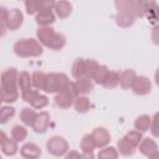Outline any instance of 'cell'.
Segmentation results:
<instances>
[{"label": "cell", "mask_w": 159, "mask_h": 159, "mask_svg": "<svg viewBox=\"0 0 159 159\" xmlns=\"http://www.w3.org/2000/svg\"><path fill=\"white\" fill-rule=\"evenodd\" d=\"M18 71L11 67L4 71L1 75V101L5 103H12L19 98L17 88Z\"/></svg>", "instance_id": "1"}, {"label": "cell", "mask_w": 159, "mask_h": 159, "mask_svg": "<svg viewBox=\"0 0 159 159\" xmlns=\"http://www.w3.org/2000/svg\"><path fill=\"white\" fill-rule=\"evenodd\" d=\"M37 37L42 44L53 50H60L66 44L65 35L50 26L39 27L37 30Z\"/></svg>", "instance_id": "2"}, {"label": "cell", "mask_w": 159, "mask_h": 159, "mask_svg": "<svg viewBox=\"0 0 159 159\" xmlns=\"http://www.w3.org/2000/svg\"><path fill=\"white\" fill-rule=\"evenodd\" d=\"M14 52L20 58L37 57L43 52L42 45L34 38H22L15 42Z\"/></svg>", "instance_id": "3"}, {"label": "cell", "mask_w": 159, "mask_h": 159, "mask_svg": "<svg viewBox=\"0 0 159 159\" xmlns=\"http://www.w3.org/2000/svg\"><path fill=\"white\" fill-rule=\"evenodd\" d=\"M69 81L68 76L63 73H47L42 91L50 94L58 93L65 88Z\"/></svg>", "instance_id": "4"}, {"label": "cell", "mask_w": 159, "mask_h": 159, "mask_svg": "<svg viewBox=\"0 0 159 159\" xmlns=\"http://www.w3.org/2000/svg\"><path fill=\"white\" fill-rule=\"evenodd\" d=\"M116 7L118 11H124L132 13L135 17H143L146 14L145 1H116Z\"/></svg>", "instance_id": "5"}, {"label": "cell", "mask_w": 159, "mask_h": 159, "mask_svg": "<svg viewBox=\"0 0 159 159\" xmlns=\"http://www.w3.org/2000/svg\"><path fill=\"white\" fill-rule=\"evenodd\" d=\"M69 148L68 142L62 137L55 135L49 139L47 143V149L50 154L55 157H61Z\"/></svg>", "instance_id": "6"}, {"label": "cell", "mask_w": 159, "mask_h": 159, "mask_svg": "<svg viewBox=\"0 0 159 159\" xmlns=\"http://www.w3.org/2000/svg\"><path fill=\"white\" fill-rule=\"evenodd\" d=\"M91 138L95 148H102L108 145L111 140L109 131L104 127H98L92 131Z\"/></svg>", "instance_id": "7"}, {"label": "cell", "mask_w": 159, "mask_h": 159, "mask_svg": "<svg viewBox=\"0 0 159 159\" xmlns=\"http://www.w3.org/2000/svg\"><path fill=\"white\" fill-rule=\"evenodd\" d=\"M152 84L150 80L144 76H137L131 88L135 94L145 96L149 94L152 90Z\"/></svg>", "instance_id": "8"}, {"label": "cell", "mask_w": 159, "mask_h": 159, "mask_svg": "<svg viewBox=\"0 0 159 159\" xmlns=\"http://www.w3.org/2000/svg\"><path fill=\"white\" fill-rule=\"evenodd\" d=\"M23 22L24 16L22 12L19 9L14 8L8 12L6 25L7 29L11 30H16L21 27Z\"/></svg>", "instance_id": "9"}, {"label": "cell", "mask_w": 159, "mask_h": 159, "mask_svg": "<svg viewBox=\"0 0 159 159\" xmlns=\"http://www.w3.org/2000/svg\"><path fill=\"white\" fill-rule=\"evenodd\" d=\"M1 150L6 156H12L15 155L18 150V145L16 141L12 138L7 137L6 134L1 130Z\"/></svg>", "instance_id": "10"}, {"label": "cell", "mask_w": 159, "mask_h": 159, "mask_svg": "<svg viewBox=\"0 0 159 159\" xmlns=\"http://www.w3.org/2000/svg\"><path fill=\"white\" fill-rule=\"evenodd\" d=\"M140 153L149 158H155V155H158V147L156 142L150 138L146 137L141 142L139 146Z\"/></svg>", "instance_id": "11"}, {"label": "cell", "mask_w": 159, "mask_h": 159, "mask_svg": "<svg viewBox=\"0 0 159 159\" xmlns=\"http://www.w3.org/2000/svg\"><path fill=\"white\" fill-rule=\"evenodd\" d=\"M50 118V115L47 111H42L37 113L35 121L32 126L34 131L39 134L44 133L48 127Z\"/></svg>", "instance_id": "12"}, {"label": "cell", "mask_w": 159, "mask_h": 159, "mask_svg": "<svg viewBox=\"0 0 159 159\" xmlns=\"http://www.w3.org/2000/svg\"><path fill=\"white\" fill-rule=\"evenodd\" d=\"M80 147L83 152L81 158H93L94 157L93 152L95 147L94 145L91 134H86L83 137L80 142Z\"/></svg>", "instance_id": "13"}, {"label": "cell", "mask_w": 159, "mask_h": 159, "mask_svg": "<svg viewBox=\"0 0 159 159\" xmlns=\"http://www.w3.org/2000/svg\"><path fill=\"white\" fill-rule=\"evenodd\" d=\"M41 153L40 148L32 142H27L24 144L20 150V155L25 158H38L40 157Z\"/></svg>", "instance_id": "14"}, {"label": "cell", "mask_w": 159, "mask_h": 159, "mask_svg": "<svg viewBox=\"0 0 159 159\" xmlns=\"http://www.w3.org/2000/svg\"><path fill=\"white\" fill-rule=\"evenodd\" d=\"M75 98L65 89L60 91L54 98L56 105L61 109H68L73 104Z\"/></svg>", "instance_id": "15"}, {"label": "cell", "mask_w": 159, "mask_h": 159, "mask_svg": "<svg viewBox=\"0 0 159 159\" xmlns=\"http://www.w3.org/2000/svg\"><path fill=\"white\" fill-rule=\"evenodd\" d=\"M136 17L132 13L124 11H118L116 17V22L118 26L122 28H127L132 26L135 22Z\"/></svg>", "instance_id": "16"}, {"label": "cell", "mask_w": 159, "mask_h": 159, "mask_svg": "<svg viewBox=\"0 0 159 159\" xmlns=\"http://www.w3.org/2000/svg\"><path fill=\"white\" fill-rule=\"evenodd\" d=\"M56 17L52 10H43L37 12L35 16L36 22L41 25L48 26L55 22Z\"/></svg>", "instance_id": "17"}, {"label": "cell", "mask_w": 159, "mask_h": 159, "mask_svg": "<svg viewBox=\"0 0 159 159\" xmlns=\"http://www.w3.org/2000/svg\"><path fill=\"white\" fill-rule=\"evenodd\" d=\"M137 77L136 72L132 69L124 70L120 75L119 84L123 89H128L131 88Z\"/></svg>", "instance_id": "18"}, {"label": "cell", "mask_w": 159, "mask_h": 159, "mask_svg": "<svg viewBox=\"0 0 159 159\" xmlns=\"http://www.w3.org/2000/svg\"><path fill=\"white\" fill-rule=\"evenodd\" d=\"M54 8L57 16L60 19L68 17L72 11L71 4L67 1H58L56 2Z\"/></svg>", "instance_id": "19"}, {"label": "cell", "mask_w": 159, "mask_h": 159, "mask_svg": "<svg viewBox=\"0 0 159 159\" xmlns=\"http://www.w3.org/2000/svg\"><path fill=\"white\" fill-rule=\"evenodd\" d=\"M120 75L118 72L114 70H109L107 74L102 83V86L105 88H114L119 84Z\"/></svg>", "instance_id": "20"}, {"label": "cell", "mask_w": 159, "mask_h": 159, "mask_svg": "<svg viewBox=\"0 0 159 159\" xmlns=\"http://www.w3.org/2000/svg\"><path fill=\"white\" fill-rule=\"evenodd\" d=\"M37 113L29 107L23 108L20 112L19 117L22 122L27 126H32Z\"/></svg>", "instance_id": "21"}, {"label": "cell", "mask_w": 159, "mask_h": 159, "mask_svg": "<svg viewBox=\"0 0 159 159\" xmlns=\"http://www.w3.org/2000/svg\"><path fill=\"white\" fill-rule=\"evenodd\" d=\"M75 83L78 88L80 94H88L91 93L94 88V84L91 79L88 78L82 77L78 78Z\"/></svg>", "instance_id": "22"}, {"label": "cell", "mask_w": 159, "mask_h": 159, "mask_svg": "<svg viewBox=\"0 0 159 159\" xmlns=\"http://www.w3.org/2000/svg\"><path fill=\"white\" fill-rule=\"evenodd\" d=\"M136 148L124 137L117 143V148L119 152L124 156H130L133 155L135 152Z\"/></svg>", "instance_id": "23"}, {"label": "cell", "mask_w": 159, "mask_h": 159, "mask_svg": "<svg viewBox=\"0 0 159 159\" xmlns=\"http://www.w3.org/2000/svg\"><path fill=\"white\" fill-rule=\"evenodd\" d=\"M151 122L150 117L148 115L143 114L137 117L134 122V127L139 131L146 132L150 128Z\"/></svg>", "instance_id": "24"}, {"label": "cell", "mask_w": 159, "mask_h": 159, "mask_svg": "<svg viewBox=\"0 0 159 159\" xmlns=\"http://www.w3.org/2000/svg\"><path fill=\"white\" fill-rule=\"evenodd\" d=\"M91 107V102L88 98L86 96L77 97L74 102L75 109L80 113L88 112Z\"/></svg>", "instance_id": "25"}, {"label": "cell", "mask_w": 159, "mask_h": 159, "mask_svg": "<svg viewBox=\"0 0 159 159\" xmlns=\"http://www.w3.org/2000/svg\"><path fill=\"white\" fill-rule=\"evenodd\" d=\"M99 65L95 60L85 59L84 67V77L93 79Z\"/></svg>", "instance_id": "26"}, {"label": "cell", "mask_w": 159, "mask_h": 159, "mask_svg": "<svg viewBox=\"0 0 159 159\" xmlns=\"http://www.w3.org/2000/svg\"><path fill=\"white\" fill-rule=\"evenodd\" d=\"M84 59L82 58H76L71 67V75L73 78L78 79L84 77Z\"/></svg>", "instance_id": "27"}, {"label": "cell", "mask_w": 159, "mask_h": 159, "mask_svg": "<svg viewBox=\"0 0 159 159\" xmlns=\"http://www.w3.org/2000/svg\"><path fill=\"white\" fill-rule=\"evenodd\" d=\"M18 84L21 91H25L31 89L32 80L27 71H22L19 76Z\"/></svg>", "instance_id": "28"}, {"label": "cell", "mask_w": 159, "mask_h": 159, "mask_svg": "<svg viewBox=\"0 0 159 159\" xmlns=\"http://www.w3.org/2000/svg\"><path fill=\"white\" fill-rule=\"evenodd\" d=\"M47 73L40 71H35L32 73V84L37 89L42 90L44 86Z\"/></svg>", "instance_id": "29"}, {"label": "cell", "mask_w": 159, "mask_h": 159, "mask_svg": "<svg viewBox=\"0 0 159 159\" xmlns=\"http://www.w3.org/2000/svg\"><path fill=\"white\" fill-rule=\"evenodd\" d=\"M11 135L16 142H22L27 136V130L21 125H16L12 128Z\"/></svg>", "instance_id": "30"}, {"label": "cell", "mask_w": 159, "mask_h": 159, "mask_svg": "<svg viewBox=\"0 0 159 159\" xmlns=\"http://www.w3.org/2000/svg\"><path fill=\"white\" fill-rule=\"evenodd\" d=\"M16 114V109L12 106H6L1 108L0 123L4 124L7 122Z\"/></svg>", "instance_id": "31"}, {"label": "cell", "mask_w": 159, "mask_h": 159, "mask_svg": "<svg viewBox=\"0 0 159 159\" xmlns=\"http://www.w3.org/2000/svg\"><path fill=\"white\" fill-rule=\"evenodd\" d=\"M29 103L34 108L40 109L48 105V99L45 95L41 94L39 93Z\"/></svg>", "instance_id": "32"}, {"label": "cell", "mask_w": 159, "mask_h": 159, "mask_svg": "<svg viewBox=\"0 0 159 159\" xmlns=\"http://www.w3.org/2000/svg\"><path fill=\"white\" fill-rule=\"evenodd\" d=\"M124 137L131 144L137 147L142 141L143 135L139 130H132L129 131Z\"/></svg>", "instance_id": "33"}, {"label": "cell", "mask_w": 159, "mask_h": 159, "mask_svg": "<svg viewBox=\"0 0 159 159\" xmlns=\"http://www.w3.org/2000/svg\"><path fill=\"white\" fill-rule=\"evenodd\" d=\"M119 157V153L114 147H108L100 150L98 153V158L104 159H116Z\"/></svg>", "instance_id": "34"}, {"label": "cell", "mask_w": 159, "mask_h": 159, "mask_svg": "<svg viewBox=\"0 0 159 159\" xmlns=\"http://www.w3.org/2000/svg\"><path fill=\"white\" fill-rule=\"evenodd\" d=\"M109 70L105 65H99L98 70H96L93 79L94 81L99 84H102L104 81Z\"/></svg>", "instance_id": "35"}, {"label": "cell", "mask_w": 159, "mask_h": 159, "mask_svg": "<svg viewBox=\"0 0 159 159\" xmlns=\"http://www.w3.org/2000/svg\"><path fill=\"white\" fill-rule=\"evenodd\" d=\"M0 19H1V35H3V32L4 30H6L7 29V27L6 25V19H7V17L8 15V12L9 11L1 6L0 8Z\"/></svg>", "instance_id": "36"}, {"label": "cell", "mask_w": 159, "mask_h": 159, "mask_svg": "<svg viewBox=\"0 0 159 159\" xmlns=\"http://www.w3.org/2000/svg\"><path fill=\"white\" fill-rule=\"evenodd\" d=\"M151 133L152 134L156 137H158L159 133H158V113L157 112L155 114V115L153 117V120H152L151 122Z\"/></svg>", "instance_id": "37"}, {"label": "cell", "mask_w": 159, "mask_h": 159, "mask_svg": "<svg viewBox=\"0 0 159 159\" xmlns=\"http://www.w3.org/2000/svg\"><path fill=\"white\" fill-rule=\"evenodd\" d=\"M38 93V91L30 89L25 91H21V97L24 101L29 102Z\"/></svg>", "instance_id": "38"}, {"label": "cell", "mask_w": 159, "mask_h": 159, "mask_svg": "<svg viewBox=\"0 0 159 159\" xmlns=\"http://www.w3.org/2000/svg\"><path fill=\"white\" fill-rule=\"evenodd\" d=\"M66 158H81V155L77 151L71 150L68 153Z\"/></svg>", "instance_id": "39"}]
</instances>
